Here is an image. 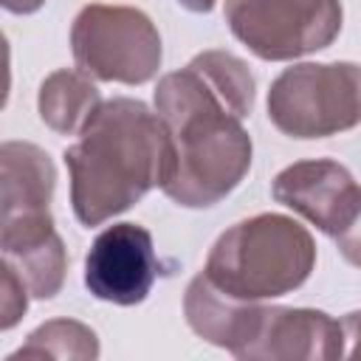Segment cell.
<instances>
[{"label":"cell","mask_w":361,"mask_h":361,"mask_svg":"<svg viewBox=\"0 0 361 361\" xmlns=\"http://www.w3.org/2000/svg\"><path fill=\"white\" fill-rule=\"evenodd\" d=\"M71 206L93 228L127 212L172 172V138L158 113L130 96L102 102L65 149Z\"/></svg>","instance_id":"1"},{"label":"cell","mask_w":361,"mask_h":361,"mask_svg":"<svg viewBox=\"0 0 361 361\" xmlns=\"http://www.w3.org/2000/svg\"><path fill=\"white\" fill-rule=\"evenodd\" d=\"M155 113L172 138V172L161 192L186 209L228 197L251 169V135L243 118L192 65L164 73Z\"/></svg>","instance_id":"2"},{"label":"cell","mask_w":361,"mask_h":361,"mask_svg":"<svg viewBox=\"0 0 361 361\" xmlns=\"http://www.w3.org/2000/svg\"><path fill=\"white\" fill-rule=\"evenodd\" d=\"M313 268V234L288 214L262 212L214 240L203 274L234 299L262 302L302 288Z\"/></svg>","instance_id":"3"},{"label":"cell","mask_w":361,"mask_h":361,"mask_svg":"<svg viewBox=\"0 0 361 361\" xmlns=\"http://www.w3.org/2000/svg\"><path fill=\"white\" fill-rule=\"evenodd\" d=\"M268 121L290 138H330L361 124V65L302 62L268 90Z\"/></svg>","instance_id":"4"},{"label":"cell","mask_w":361,"mask_h":361,"mask_svg":"<svg viewBox=\"0 0 361 361\" xmlns=\"http://www.w3.org/2000/svg\"><path fill=\"white\" fill-rule=\"evenodd\" d=\"M71 51L76 68L96 82L144 85L164 59L155 23L133 6L90 3L71 25Z\"/></svg>","instance_id":"5"},{"label":"cell","mask_w":361,"mask_h":361,"mask_svg":"<svg viewBox=\"0 0 361 361\" xmlns=\"http://www.w3.org/2000/svg\"><path fill=\"white\" fill-rule=\"evenodd\" d=\"M231 34L265 62H290L333 45L341 0H226Z\"/></svg>","instance_id":"6"},{"label":"cell","mask_w":361,"mask_h":361,"mask_svg":"<svg viewBox=\"0 0 361 361\" xmlns=\"http://www.w3.org/2000/svg\"><path fill=\"white\" fill-rule=\"evenodd\" d=\"M271 195L324 231L338 254L361 268V186L344 164L333 158L296 161L274 178Z\"/></svg>","instance_id":"7"},{"label":"cell","mask_w":361,"mask_h":361,"mask_svg":"<svg viewBox=\"0 0 361 361\" xmlns=\"http://www.w3.org/2000/svg\"><path fill=\"white\" fill-rule=\"evenodd\" d=\"M161 262L155 257L152 234L138 223H113L90 245L85 257V288L121 307L138 305L149 296Z\"/></svg>","instance_id":"8"},{"label":"cell","mask_w":361,"mask_h":361,"mask_svg":"<svg viewBox=\"0 0 361 361\" xmlns=\"http://www.w3.org/2000/svg\"><path fill=\"white\" fill-rule=\"evenodd\" d=\"M347 355L338 319L313 307H262L259 324L243 361H336Z\"/></svg>","instance_id":"9"},{"label":"cell","mask_w":361,"mask_h":361,"mask_svg":"<svg viewBox=\"0 0 361 361\" xmlns=\"http://www.w3.org/2000/svg\"><path fill=\"white\" fill-rule=\"evenodd\" d=\"M3 259L17 268L34 299H54L62 290L68 251L54 228L51 209L0 220Z\"/></svg>","instance_id":"10"},{"label":"cell","mask_w":361,"mask_h":361,"mask_svg":"<svg viewBox=\"0 0 361 361\" xmlns=\"http://www.w3.org/2000/svg\"><path fill=\"white\" fill-rule=\"evenodd\" d=\"M259 302H245L223 293L220 288L212 285V279L200 271L192 276L183 293V316L186 324L209 344L228 350L231 355L240 358V353L248 347V341L257 333L259 316H262Z\"/></svg>","instance_id":"11"},{"label":"cell","mask_w":361,"mask_h":361,"mask_svg":"<svg viewBox=\"0 0 361 361\" xmlns=\"http://www.w3.org/2000/svg\"><path fill=\"white\" fill-rule=\"evenodd\" d=\"M56 186V169L45 149L28 141L0 147V220L48 212Z\"/></svg>","instance_id":"12"},{"label":"cell","mask_w":361,"mask_h":361,"mask_svg":"<svg viewBox=\"0 0 361 361\" xmlns=\"http://www.w3.org/2000/svg\"><path fill=\"white\" fill-rule=\"evenodd\" d=\"M99 104L102 96L93 79L85 76L82 71H68V68L45 76L37 96L39 118L56 135H76Z\"/></svg>","instance_id":"13"},{"label":"cell","mask_w":361,"mask_h":361,"mask_svg":"<svg viewBox=\"0 0 361 361\" xmlns=\"http://www.w3.org/2000/svg\"><path fill=\"white\" fill-rule=\"evenodd\" d=\"M17 358H79L93 361L99 358V338L96 333L73 319H54L39 324L28 341L8 355V361Z\"/></svg>","instance_id":"14"},{"label":"cell","mask_w":361,"mask_h":361,"mask_svg":"<svg viewBox=\"0 0 361 361\" xmlns=\"http://www.w3.org/2000/svg\"><path fill=\"white\" fill-rule=\"evenodd\" d=\"M189 65L200 71V76L220 93V99L240 118H245L254 110V90H257L254 76L240 56L214 48V51H200L197 56L189 59Z\"/></svg>","instance_id":"15"},{"label":"cell","mask_w":361,"mask_h":361,"mask_svg":"<svg viewBox=\"0 0 361 361\" xmlns=\"http://www.w3.org/2000/svg\"><path fill=\"white\" fill-rule=\"evenodd\" d=\"M0 327L11 330L28 310V285L23 282V276L17 274V268L11 262L3 259V288H0Z\"/></svg>","instance_id":"16"},{"label":"cell","mask_w":361,"mask_h":361,"mask_svg":"<svg viewBox=\"0 0 361 361\" xmlns=\"http://www.w3.org/2000/svg\"><path fill=\"white\" fill-rule=\"evenodd\" d=\"M45 0H3V8L11 14H34L37 8H42Z\"/></svg>","instance_id":"17"},{"label":"cell","mask_w":361,"mask_h":361,"mask_svg":"<svg viewBox=\"0 0 361 361\" xmlns=\"http://www.w3.org/2000/svg\"><path fill=\"white\" fill-rule=\"evenodd\" d=\"M186 11H195V14H209L214 6H217V0H178Z\"/></svg>","instance_id":"18"}]
</instances>
